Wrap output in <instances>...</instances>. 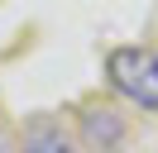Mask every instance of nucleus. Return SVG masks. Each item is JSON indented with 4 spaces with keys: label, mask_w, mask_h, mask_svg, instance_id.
Segmentation results:
<instances>
[{
    "label": "nucleus",
    "mask_w": 158,
    "mask_h": 153,
    "mask_svg": "<svg viewBox=\"0 0 158 153\" xmlns=\"http://www.w3.org/2000/svg\"><path fill=\"white\" fill-rule=\"evenodd\" d=\"M106 76L125 101H134L139 110H158V53L153 48H110Z\"/></svg>",
    "instance_id": "obj_1"
},
{
    "label": "nucleus",
    "mask_w": 158,
    "mask_h": 153,
    "mask_svg": "<svg viewBox=\"0 0 158 153\" xmlns=\"http://www.w3.org/2000/svg\"><path fill=\"white\" fill-rule=\"evenodd\" d=\"M120 139H125V115L110 110V105H91L81 115V143L91 153H115Z\"/></svg>",
    "instance_id": "obj_2"
},
{
    "label": "nucleus",
    "mask_w": 158,
    "mask_h": 153,
    "mask_svg": "<svg viewBox=\"0 0 158 153\" xmlns=\"http://www.w3.org/2000/svg\"><path fill=\"white\" fill-rule=\"evenodd\" d=\"M15 153H77V148H72V134L62 129L58 120L39 115V120H29V129L15 143Z\"/></svg>",
    "instance_id": "obj_3"
},
{
    "label": "nucleus",
    "mask_w": 158,
    "mask_h": 153,
    "mask_svg": "<svg viewBox=\"0 0 158 153\" xmlns=\"http://www.w3.org/2000/svg\"><path fill=\"white\" fill-rule=\"evenodd\" d=\"M0 153H15V139H10V129L0 124Z\"/></svg>",
    "instance_id": "obj_4"
}]
</instances>
